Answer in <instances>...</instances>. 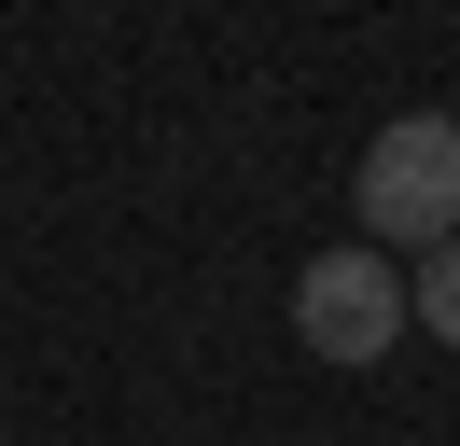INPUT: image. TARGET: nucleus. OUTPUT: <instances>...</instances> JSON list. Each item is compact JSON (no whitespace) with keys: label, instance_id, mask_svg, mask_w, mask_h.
Wrapping results in <instances>:
<instances>
[{"label":"nucleus","instance_id":"1","mask_svg":"<svg viewBox=\"0 0 460 446\" xmlns=\"http://www.w3.org/2000/svg\"><path fill=\"white\" fill-rule=\"evenodd\" d=\"M349 223H363V251H447L460 237V112H391L349 167Z\"/></svg>","mask_w":460,"mask_h":446},{"label":"nucleus","instance_id":"2","mask_svg":"<svg viewBox=\"0 0 460 446\" xmlns=\"http://www.w3.org/2000/svg\"><path fill=\"white\" fill-rule=\"evenodd\" d=\"M293 334H307L321 362H376L404 334V265L391 251H307V265H293Z\"/></svg>","mask_w":460,"mask_h":446},{"label":"nucleus","instance_id":"3","mask_svg":"<svg viewBox=\"0 0 460 446\" xmlns=\"http://www.w3.org/2000/svg\"><path fill=\"white\" fill-rule=\"evenodd\" d=\"M404 334L460 349V237H447V251H419V279H404Z\"/></svg>","mask_w":460,"mask_h":446}]
</instances>
